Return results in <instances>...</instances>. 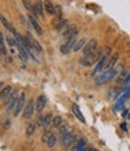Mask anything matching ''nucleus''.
Listing matches in <instances>:
<instances>
[{"mask_svg":"<svg viewBox=\"0 0 130 151\" xmlns=\"http://www.w3.org/2000/svg\"><path fill=\"white\" fill-rule=\"evenodd\" d=\"M118 58H119V55H118V53H113V55L111 56V58L107 60V63H106L105 70H107V69H113V67L116 65V63H117V60H118Z\"/></svg>","mask_w":130,"mask_h":151,"instance_id":"nucleus-16","label":"nucleus"},{"mask_svg":"<svg viewBox=\"0 0 130 151\" xmlns=\"http://www.w3.org/2000/svg\"><path fill=\"white\" fill-rule=\"evenodd\" d=\"M51 135H52V133H51V132H45V134H42V137H41V140H42L44 143H46V144H47V142L49 140Z\"/></svg>","mask_w":130,"mask_h":151,"instance_id":"nucleus-28","label":"nucleus"},{"mask_svg":"<svg viewBox=\"0 0 130 151\" xmlns=\"http://www.w3.org/2000/svg\"><path fill=\"white\" fill-rule=\"evenodd\" d=\"M24 104H25V93L22 92L21 96H19V98H18V102L16 104V109H15V112H14L15 116H18L21 112H22V110L24 109Z\"/></svg>","mask_w":130,"mask_h":151,"instance_id":"nucleus-10","label":"nucleus"},{"mask_svg":"<svg viewBox=\"0 0 130 151\" xmlns=\"http://www.w3.org/2000/svg\"><path fill=\"white\" fill-rule=\"evenodd\" d=\"M46 97L45 96H39L37 98H36V100H35V109H36V112H41L44 109H45V106H46Z\"/></svg>","mask_w":130,"mask_h":151,"instance_id":"nucleus-11","label":"nucleus"},{"mask_svg":"<svg viewBox=\"0 0 130 151\" xmlns=\"http://www.w3.org/2000/svg\"><path fill=\"white\" fill-rule=\"evenodd\" d=\"M110 52V50H107V52L106 53H104V56L98 60L96 63V65L92 73V76H98L99 74H101L104 70H105V65H106V63H107V55Z\"/></svg>","mask_w":130,"mask_h":151,"instance_id":"nucleus-3","label":"nucleus"},{"mask_svg":"<svg viewBox=\"0 0 130 151\" xmlns=\"http://www.w3.org/2000/svg\"><path fill=\"white\" fill-rule=\"evenodd\" d=\"M130 79V68H128V69H124L121 74H119V76H118V79H117V81H118L119 83L122 82H126L128 80Z\"/></svg>","mask_w":130,"mask_h":151,"instance_id":"nucleus-17","label":"nucleus"},{"mask_svg":"<svg viewBox=\"0 0 130 151\" xmlns=\"http://www.w3.org/2000/svg\"><path fill=\"white\" fill-rule=\"evenodd\" d=\"M69 28V22L65 19V21H60L58 23V26H57V30L60 32L61 34H64L65 32H66V29Z\"/></svg>","mask_w":130,"mask_h":151,"instance_id":"nucleus-21","label":"nucleus"},{"mask_svg":"<svg viewBox=\"0 0 130 151\" xmlns=\"http://www.w3.org/2000/svg\"><path fill=\"white\" fill-rule=\"evenodd\" d=\"M37 124L39 126H42V127H44V126H45V116H39V119H37Z\"/></svg>","mask_w":130,"mask_h":151,"instance_id":"nucleus-30","label":"nucleus"},{"mask_svg":"<svg viewBox=\"0 0 130 151\" xmlns=\"http://www.w3.org/2000/svg\"><path fill=\"white\" fill-rule=\"evenodd\" d=\"M0 48H1V56L5 57L7 56V50L5 46V39H4V35L0 34Z\"/></svg>","mask_w":130,"mask_h":151,"instance_id":"nucleus-24","label":"nucleus"},{"mask_svg":"<svg viewBox=\"0 0 130 151\" xmlns=\"http://www.w3.org/2000/svg\"><path fill=\"white\" fill-rule=\"evenodd\" d=\"M100 58H101V56H100V51L98 50V51L94 52L93 55L81 57V58H80V64H81L82 67H90V65H93L96 60H99Z\"/></svg>","mask_w":130,"mask_h":151,"instance_id":"nucleus-2","label":"nucleus"},{"mask_svg":"<svg viewBox=\"0 0 130 151\" xmlns=\"http://www.w3.org/2000/svg\"><path fill=\"white\" fill-rule=\"evenodd\" d=\"M19 96H21V93H18L17 91H14V92H12V93L10 94V97L6 99L7 111H9V112L16 109V104H17V102H18V98H19Z\"/></svg>","mask_w":130,"mask_h":151,"instance_id":"nucleus-4","label":"nucleus"},{"mask_svg":"<svg viewBox=\"0 0 130 151\" xmlns=\"http://www.w3.org/2000/svg\"><path fill=\"white\" fill-rule=\"evenodd\" d=\"M119 93H121V88H119V87H112V88L109 90V97L112 98V99H114L116 97H118Z\"/></svg>","mask_w":130,"mask_h":151,"instance_id":"nucleus-23","label":"nucleus"},{"mask_svg":"<svg viewBox=\"0 0 130 151\" xmlns=\"http://www.w3.org/2000/svg\"><path fill=\"white\" fill-rule=\"evenodd\" d=\"M35 106H34V100H30V102L24 106L23 109V119L25 120H29L33 115H34V112H35Z\"/></svg>","mask_w":130,"mask_h":151,"instance_id":"nucleus-7","label":"nucleus"},{"mask_svg":"<svg viewBox=\"0 0 130 151\" xmlns=\"http://www.w3.org/2000/svg\"><path fill=\"white\" fill-rule=\"evenodd\" d=\"M17 48H18V52H19V58L23 60V62H27L28 60V58H29V55H28V52H27V50H25L24 47H23V45H21L18 41H17Z\"/></svg>","mask_w":130,"mask_h":151,"instance_id":"nucleus-15","label":"nucleus"},{"mask_svg":"<svg viewBox=\"0 0 130 151\" xmlns=\"http://www.w3.org/2000/svg\"><path fill=\"white\" fill-rule=\"evenodd\" d=\"M98 51V41L96 39H92L87 42V45L84 46V48L82 50L83 56H89V55H93L94 52Z\"/></svg>","mask_w":130,"mask_h":151,"instance_id":"nucleus-5","label":"nucleus"},{"mask_svg":"<svg viewBox=\"0 0 130 151\" xmlns=\"http://www.w3.org/2000/svg\"><path fill=\"white\" fill-rule=\"evenodd\" d=\"M44 6H45V10L47 11V14H49V15H56V6L52 4L49 0H45Z\"/></svg>","mask_w":130,"mask_h":151,"instance_id":"nucleus-19","label":"nucleus"},{"mask_svg":"<svg viewBox=\"0 0 130 151\" xmlns=\"http://www.w3.org/2000/svg\"><path fill=\"white\" fill-rule=\"evenodd\" d=\"M35 131H36V124L34 122H29L28 126H27V134L31 135V134H34Z\"/></svg>","mask_w":130,"mask_h":151,"instance_id":"nucleus-25","label":"nucleus"},{"mask_svg":"<svg viewBox=\"0 0 130 151\" xmlns=\"http://www.w3.org/2000/svg\"><path fill=\"white\" fill-rule=\"evenodd\" d=\"M86 45H87L86 39H80V40H77L76 44H75V46H74V48H72V51H74V52H79L80 50H83V48H84Z\"/></svg>","mask_w":130,"mask_h":151,"instance_id":"nucleus-20","label":"nucleus"},{"mask_svg":"<svg viewBox=\"0 0 130 151\" xmlns=\"http://www.w3.org/2000/svg\"><path fill=\"white\" fill-rule=\"evenodd\" d=\"M75 142V135L71 133V132H68L66 134H64L61 135V145L64 147H69L74 144Z\"/></svg>","mask_w":130,"mask_h":151,"instance_id":"nucleus-9","label":"nucleus"},{"mask_svg":"<svg viewBox=\"0 0 130 151\" xmlns=\"http://www.w3.org/2000/svg\"><path fill=\"white\" fill-rule=\"evenodd\" d=\"M25 41H27V44H28L33 50H35V51H39V52H42V47L39 45V42L34 39V37H33L29 33L25 35Z\"/></svg>","mask_w":130,"mask_h":151,"instance_id":"nucleus-8","label":"nucleus"},{"mask_svg":"<svg viewBox=\"0 0 130 151\" xmlns=\"http://www.w3.org/2000/svg\"><path fill=\"white\" fill-rule=\"evenodd\" d=\"M63 124V119L60 116H54L53 117V123H52V126H54V127H60V126Z\"/></svg>","mask_w":130,"mask_h":151,"instance_id":"nucleus-26","label":"nucleus"},{"mask_svg":"<svg viewBox=\"0 0 130 151\" xmlns=\"http://www.w3.org/2000/svg\"><path fill=\"white\" fill-rule=\"evenodd\" d=\"M117 75V70L113 68V69H107V70H104L101 74H99L96 79H95V83L96 85H104L109 81H111L112 79L116 78Z\"/></svg>","mask_w":130,"mask_h":151,"instance_id":"nucleus-1","label":"nucleus"},{"mask_svg":"<svg viewBox=\"0 0 130 151\" xmlns=\"http://www.w3.org/2000/svg\"><path fill=\"white\" fill-rule=\"evenodd\" d=\"M29 22H30V24H31V27L34 28L35 33H36L37 35H42V28L40 27V24H39V23H37L36 18H35L34 16L29 15Z\"/></svg>","mask_w":130,"mask_h":151,"instance_id":"nucleus-13","label":"nucleus"},{"mask_svg":"<svg viewBox=\"0 0 130 151\" xmlns=\"http://www.w3.org/2000/svg\"><path fill=\"white\" fill-rule=\"evenodd\" d=\"M87 151H98L96 149H93V147H90V149H87Z\"/></svg>","mask_w":130,"mask_h":151,"instance_id":"nucleus-32","label":"nucleus"},{"mask_svg":"<svg viewBox=\"0 0 130 151\" xmlns=\"http://www.w3.org/2000/svg\"><path fill=\"white\" fill-rule=\"evenodd\" d=\"M76 37H77V35L70 37L69 40L65 41V44H63V45L60 46V52H61L63 55H68V53L71 51V50L74 48V46H75V44H76Z\"/></svg>","mask_w":130,"mask_h":151,"instance_id":"nucleus-6","label":"nucleus"},{"mask_svg":"<svg viewBox=\"0 0 130 151\" xmlns=\"http://www.w3.org/2000/svg\"><path fill=\"white\" fill-rule=\"evenodd\" d=\"M12 92H14V91H12V87L11 86H6V87H4V88H3L1 94H0V98H1V100H5V98L7 99Z\"/></svg>","mask_w":130,"mask_h":151,"instance_id":"nucleus-22","label":"nucleus"},{"mask_svg":"<svg viewBox=\"0 0 130 151\" xmlns=\"http://www.w3.org/2000/svg\"><path fill=\"white\" fill-rule=\"evenodd\" d=\"M42 10H44V4L41 3V0H36L35 5L31 9V12L35 15V17H42Z\"/></svg>","mask_w":130,"mask_h":151,"instance_id":"nucleus-12","label":"nucleus"},{"mask_svg":"<svg viewBox=\"0 0 130 151\" xmlns=\"http://www.w3.org/2000/svg\"><path fill=\"white\" fill-rule=\"evenodd\" d=\"M23 1V4H24V6L27 7L28 10H30L31 11V9H33V5H31V3H30V0H22Z\"/></svg>","mask_w":130,"mask_h":151,"instance_id":"nucleus-29","label":"nucleus"},{"mask_svg":"<svg viewBox=\"0 0 130 151\" xmlns=\"http://www.w3.org/2000/svg\"><path fill=\"white\" fill-rule=\"evenodd\" d=\"M75 35H79V30H77L76 26H74V27H72V26H69V28L66 29V32L63 34V36H64L66 40H69L70 37H72V36H75Z\"/></svg>","mask_w":130,"mask_h":151,"instance_id":"nucleus-14","label":"nucleus"},{"mask_svg":"<svg viewBox=\"0 0 130 151\" xmlns=\"http://www.w3.org/2000/svg\"><path fill=\"white\" fill-rule=\"evenodd\" d=\"M72 112H74V115L77 117V119H79L82 123H86V119H84V116H83V114H82V112H81V110H80V108L79 106H77L76 104H74L72 105Z\"/></svg>","mask_w":130,"mask_h":151,"instance_id":"nucleus-18","label":"nucleus"},{"mask_svg":"<svg viewBox=\"0 0 130 151\" xmlns=\"http://www.w3.org/2000/svg\"><path fill=\"white\" fill-rule=\"evenodd\" d=\"M10 122H11V121H10L9 119H7V120H5V121H4V123H3V127H4V128H10V126H11V123H10Z\"/></svg>","mask_w":130,"mask_h":151,"instance_id":"nucleus-31","label":"nucleus"},{"mask_svg":"<svg viewBox=\"0 0 130 151\" xmlns=\"http://www.w3.org/2000/svg\"><path fill=\"white\" fill-rule=\"evenodd\" d=\"M56 144H57V137L54 134H52L51 138H49V140L47 142V146L48 147H53Z\"/></svg>","mask_w":130,"mask_h":151,"instance_id":"nucleus-27","label":"nucleus"}]
</instances>
